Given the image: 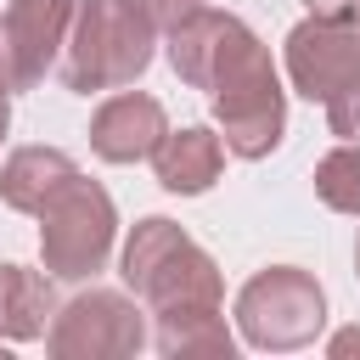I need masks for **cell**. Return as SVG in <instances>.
Listing matches in <instances>:
<instances>
[{
	"label": "cell",
	"mask_w": 360,
	"mask_h": 360,
	"mask_svg": "<svg viewBox=\"0 0 360 360\" xmlns=\"http://www.w3.org/2000/svg\"><path fill=\"white\" fill-rule=\"evenodd\" d=\"M152 45H158V28L129 0H79L62 56H56V73L79 96L124 90L152 68Z\"/></svg>",
	"instance_id": "cell-1"
},
{
	"label": "cell",
	"mask_w": 360,
	"mask_h": 360,
	"mask_svg": "<svg viewBox=\"0 0 360 360\" xmlns=\"http://www.w3.org/2000/svg\"><path fill=\"white\" fill-rule=\"evenodd\" d=\"M169 118H163V101L146 96V90H118L96 107L90 118V146L96 158L107 163H135V158H152V146L163 141Z\"/></svg>",
	"instance_id": "cell-10"
},
{
	"label": "cell",
	"mask_w": 360,
	"mask_h": 360,
	"mask_svg": "<svg viewBox=\"0 0 360 360\" xmlns=\"http://www.w3.org/2000/svg\"><path fill=\"white\" fill-rule=\"evenodd\" d=\"M354 349H360V326H349V332L332 338V354H354Z\"/></svg>",
	"instance_id": "cell-19"
},
{
	"label": "cell",
	"mask_w": 360,
	"mask_h": 360,
	"mask_svg": "<svg viewBox=\"0 0 360 360\" xmlns=\"http://www.w3.org/2000/svg\"><path fill=\"white\" fill-rule=\"evenodd\" d=\"M354 276H360V242H354Z\"/></svg>",
	"instance_id": "cell-21"
},
{
	"label": "cell",
	"mask_w": 360,
	"mask_h": 360,
	"mask_svg": "<svg viewBox=\"0 0 360 360\" xmlns=\"http://www.w3.org/2000/svg\"><path fill=\"white\" fill-rule=\"evenodd\" d=\"M79 0H6L0 11V90H34L68 39Z\"/></svg>",
	"instance_id": "cell-7"
},
{
	"label": "cell",
	"mask_w": 360,
	"mask_h": 360,
	"mask_svg": "<svg viewBox=\"0 0 360 360\" xmlns=\"http://www.w3.org/2000/svg\"><path fill=\"white\" fill-rule=\"evenodd\" d=\"M6 124H11V101H6V90H0V135H6Z\"/></svg>",
	"instance_id": "cell-20"
},
{
	"label": "cell",
	"mask_w": 360,
	"mask_h": 360,
	"mask_svg": "<svg viewBox=\"0 0 360 360\" xmlns=\"http://www.w3.org/2000/svg\"><path fill=\"white\" fill-rule=\"evenodd\" d=\"M326 124H332L338 141H360V84H349L326 101Z\"/></svg>",
	"instance_id": "cell-16"
},
{
	"label": "cell",
	"mask_w": 360,
	"mask_h": 360,
	"mask_svg": "<svg viewBox=\"0 0 360 360\" xmlns=\"http://www.w3.org/2000/svg\"><path fill=\"white\" fill-rule=\"evenodd\" d=\"M129 6H135V11H141L152 28H158V34H169V28H174V22H186V17H191L202 0H129Z\"/></svg>",
	"instance_id": "cell-17"
},
{
	"label": "cell",
	"mask_w": 360,
	"mask_h": 360,
	"mask_svg": "<svg viewBox=\"0 0 360 360\" xmlns=\"http://www.w3.org/2000/svg\"><path fill=\"white\" fill-rule=\"evenodd\" d=\"M51 315H56L51 270H28V264H0V338H11V343L45 338Z\"/></svg>",
	"instance_id": "cell-13"
},
{
	"label": "cell",
	"mask_w": 360,
	"mask_h": 360,
	"mask_svg": "<svg viewBox=\"0 0 360 360\" xmlns=\"http://www.w3.org/2000/svg\"><path fill=\"white\" fill-rule=\"evenodd\" d=\"M152 169H158V186L174 191V197H197L219 180L225 169V141L202 124H186V129H163V141L152 146Z\"/></svg>",
	"instance_id": "cell-11"
},
{
	"label": "cell",
	"mask_w": 360,
	"mask_h": 360,
	"mask_svg": "<svg viewBox=\"0 0 360 360\" xmlns=\"http://www.w3.org/2000/svg\"><path fill=\"white\" fill-rule=\"evenodd\" d=\"M34 219H39V259H45V270L62 276V281L96 276V270L107 264V253H112V236H118V208H112V197H107L96 180H84V174H73Z\"/></svg>",
	"instance_id": "cell-3"
},
{
	"label": "cell",
	"mask_w": 360,
	"mask_h": 360,
	"mask_svg": "<svg viewBox=\"0 0 360 360\" xmlns=\"http://www.w3.org/2000/svg\"><path fill=\"white\" fill-rule=\"evenodd\" d=\"M152 349L169 360H191V354H225L231 360L236 338H231L219 304H186V309H158Z\"/></svg>",
	"instance_id": "cell-14"
},
{
	"label": "cell",
	"mask_w": 360,
	"mask_h": 360,
	"mask_svg": "<svg viewBox=\"0 0 360 360\" xmlns=\"http://www.w3.org/2000/svg\"><path fill=\"white\" fill-rule=\"evenodd\" d=\"M287 79L309 101L360 84V17H304L287 34Z\"/></svg>",
	"instance_id": "cell-8"
},
{
	"label": "cell",
	"mask_w": 360,
	"mask_h": 360,
	"mask_svg": "<svg viewBox=\"0 0 360 360\" xmlns=\"http://www.w3.org/2000/svg\"><path fill=\"white\" fill-rule=\"evenodd\" d=\"M214 124H219V141L225 152L259 163L281 146V129H287V90L276 79V62L270 51L259 45L236 73H225L214 84Z\"/></svg>",
	"instance_id": "cell-5"
},
{
	"label": "cell",
	"mask_w": 360,
	"mask_h": 360,
	"mask_svg": "<svg viewBox=\"0 0 360 360\" xmlns=\"http://www.w3.org/2000/svg\"><path fill=\"white\" fill-rule=\"evenodd\" d=\"M124 287L158 315V309H186V304H219L225 281L219 264L163 214H146L129 242H124Z\"/></svg>",
	"instance_id": "cell-2"
},
{
	"label": "cell",
	"mask_w": 360,
	"mask_h": 360,
	"mask_svg": "<svg viewBox=\"0 0 360 360\" xmlns=\"http://www.w3.org/2000/svg\"><path fill=\"white\" fill-rule=\"evenodd\" d=\"M73 174H79V163L62 146H17L0 163V202L17 214H39Z\"/></svg>",
	"instance_id": "cell-12"
},
{
	"label": "cell",
	"mask_w": 360,
	"mask_h": 360,
	"mask_svg": "<svg viewBox=\"0 0 360 360\" xmlns=\"http://www.w3.org/2000/svg\"><path fill=\"white\" fill-rule=\"evenodd\" d=\"M309 17H360V0H304Z\"/></svg>",
	"instance_id": "cell-18"
},
{
	"label": "cell",
	"mask_w": 360,
	"mask_h": 360,
	"mask_svg": "<svg viewBox=\"0 0 360 360\" xmlns=\"http://www.w3.org/2000/svg\"><path fill=\"white\" fill-rule=\"evenodd\" d=\"M315 197L338 214H360V146L343 141L315 163Z\"/></svg>",
	"instance_id": "cell-15"
},
{
	"label": "cell",
	"mask_w": 360,
	"mask_h": 360,
	"mask_svg": "<svg viewBox=\"0 0 360 360\" xmlns=\"http://www.w3.org/2000/svg\"><path fill=\"white\" fill-rule=\"evenodd\" d=\"M45 349L56 360H124L146 349V321L135 309V298L112 292V287H90L68 304H56L51 326H45Z\"/></svg>",
	"instance_id": "cell-6"
},
{
	"label": "cell",
	"mask_w": 360,
	"mask_h": 360,
	"mask_svg": "<svg viewBox=\"0 0 360 360\" xmlns=\"http://www.w3.org/2000/svg\"><path fill=\"white\" fill-rule=\"evenodd\" d=\"M253 51H259V34H253L236 11L197 6L186 22L169 28V68H174L191 90H214V84H219L225 73H236Z\"/></svg>",
	"instance_id": "cell-9"
},
{
	"label": "cell",
	"mask_w": 360,
	"mask_h": 360,
	"mask_svg": "<svg viewBox=\"0 0 360 360\" xmlns=\"http://www.w3.org/2000/svg\"><path fill=\"white\" fill-rule=\"evenodd\" d=\"M236 326H242V338L253 349H270V354L304 349L326 326V292H321V281L309 270L270 264V270H259V276L242 281V292H236Z\"/></svg>",
	"instance_id": "cell-4"
}]
</instances>
